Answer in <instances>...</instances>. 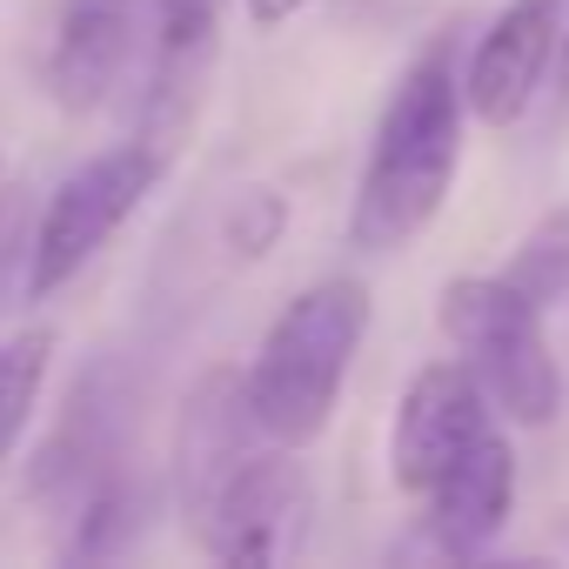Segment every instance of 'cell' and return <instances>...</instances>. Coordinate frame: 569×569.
I'll use <instances>...</instances> for the list:
<instances>
[{"label":"cell","instance_id":"obj_10","mask_svg":"<svg viewBox=\"0 0 569 569\" xmlns=\"http://www.w3.org/2000/svg\"><path fill=\"white\" fill-rule=\"evenodd\" d=\"M41 194L28 174H0V322L21 302H34V268H41Z\"/></svg>","mask_w":569,"mask_h":569},{"label":"cell","instance_id":"obj_11","mask_svg":"<svg viewBox=\"0 0 569 569\" xmlns=\"http://www.w3.org/2000/svg\"><path fill=\"white\" fill-rule=\"evenodd\" d=\"M54 362V329H21V336H0V462L14 456V442L28 436V416L41 402Z\"/></svg>","mask_w":569,"mask_h":569},{"label":"cell","instance_id":"obj_6","mask_svg":"<svg viewBox=\"0 0 569 569\" xmlns=\"http://www.w3.org/2000/svg\"><path fill=\"white\" fill-rule=\"evenodd\" d=\"M296 516H302V482L289 469V449L254 442L208 489V502L188 522H194V536L214 562H274L296 536Z\"/></svg>","mask_w":569,"mask_h":569},{"label":"cell","instance_id":"obj_2","mask_svg":"<svg viewBox=\"0 0 569 569\" xmlns=\"http://www.w3.org/2000/svg\"><path fill=\"white\" fill-rule=\"evenodd\" d=\"M369 336V289L356 274H329L281 309L248 362V409L268 442L309 449L349 382V362Z\"/></svg>","mask_w":569,"mask_h":569},{"label":"cell","instance_id":"obj_9","mask_svg":"<svg viewBox=\"0 0 569 569\" xmlns=\"http://www.w3.org/2000/svg\"><path fill=\"white\" fill-rule=\"evenodd\" d=\"M134 14H141V0H61L48 81L68 114L101 108L108 88L121 81V68L134 54Z\"/></svg>","mask_w":569,"mask_h":569},{"label":"cell","instance_id":"obj_8","mask_svg":"<svg viewBox=\"0 0 569 569\" xmlns=\"http://www.w3.org/2000/svg\"><path fill=\"white\" fill-rule=\"evenodd\" d=\"M422 502H429V536H436L442 556H476V549H489L496 529H502L509 509H516V449H509V436L489 429Z\"/></svg>","mask_w":569,"mask_h":569},{"label":"cell","instance_id":"obj_3","mask_svg":"<svg viewBox=\"0 0 569 569\" xmlns=\"http://www.w3.org/2000/svg\"><path fill=\"white\" fill-rule=\"evenodd\" d=\"M436 322L456 342V356L476 369L489 402L509 409V422H522V429L556 422L562 376H556V356L542 342V309L509 274H456L436 302Z\"/></svg>","mask_w":569,"mask_h":569},{"label":"cell","instance_id":"obj_5","mask_svg":"<svg viewBox=\"0 0 569 569\" xmlns=\"http://www.w3.org/2000/svg\"><path fill=\"white\" fill-rule=\"evenodd\" d=\"M482 436H489V389L476 382V369L462 356L416 369V382L402 389L396 429H389V476H396V489L402 496H429Z\"/></svg>","mask_w":569,"mask_h":569},{"label":"cell","instance_id":"obj_14","mask_svg":"<svg viewBox=\"0 0 569 569\" xmlns=\"http://www.w3.org/2000/svg\"><path fill=\"white\" fill-rule=\"evenodd\" d=\"M274 234H281V194L248 188V194L234 201V214H228V241H234V254H268Z\"/></svg>","mask_w":569,"mask_h":569},{"label":"cell","instance_id":"obj_4","mask_svg":"<svg viewBox=\"0 0 569 569\" xmlns=\"http://www.w3.org/2000/svg\"><path fill=\"white\" fill-rule=\"evenodd\" d=\"M161 181V148L148 141H121L94 161H81L41 208V268H34V296H54L61 281H74L108 241L114 228L154 194Z\"/></svg>","mask_w":569,"mask_h":569},{"label":"cell","instance_id":"obj_1","mask_svg":"<svg viewBox=\"0 0 569 569\" xmlns=\"http://www.w3.org/2000/svg\"><path fill=\"white\" fill-rule=\"evenodd\" d=\"M462 108L469 101H462L449 48H429L402 68L376 121L356 208H349V241L362 254H396L442 214L456 168H462Z\"/></svg>","mask_w":569,"mask_h":569},{"label":"cell","instance_id":"obj_15","mask_svg":"<svg viewBox=\"0 0 569 569\" xmlns=\"http://www.w3.org/2000/svg\"><path fill=\"white\" fill-rule=\"evenodd\" d=\"M302 8H309V0H248V21H254V28L268 34V28H289V21H296Z\"/></svg>","mask_w":569,"mask_h":569},{"label":"cell","instance_id":"obj_13","mask_svg":"<svg viewBox=\"0 0 569 569\" xmlns=\"http://www.w3.org/2000/svg\"><path fill=\"white\" fill-rule=\"evenodd\" d=\"M228 0H154V21H161V54L181 61V54H201L214 21H221Z\"/></svg>","mask_w":569,"mask_h":569},{"label":"cell","instance_id":"obj_7","mask_svg":"<svg viewBox=\"0 0 569 569\" xmlns=\"http://www.w3.org/2000/svg\"><path fill=\"white\" fill-rule=\"evenodd\" d=\"M562 34V0H509V8L482 28L469 68H462V101L482 128H516L556 61Z\"/></svg>","mask_w":569,"mask_h":569},{"label":"cell","instance_id":"obj_12","mask_svg":"<svg viewBox=\"0 0 569 569\" xmlns=\"http://www.w3.org/2000/svg\"><path fill=\"white\" fill-rule=\"evenodd\" d=\"M502 274L516 281L536 309L562 302V296H569V208H549V214L516 241V254H509Z\"/></svg>","mask_w":569,"mask_h":569}]
</instances>
